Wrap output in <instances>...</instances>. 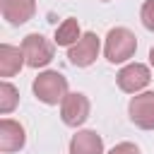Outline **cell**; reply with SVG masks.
Segmentation results:
<instances>
[{
	"mask_svg": "<svg viewBox=\"0 0 154 154\" xmlns=\"http://www.w3.org/2000/svg\"><path fill=\"white\" fill-rule=\"evenodd\" d=\"M24 142H26V135H24L22 123L12 118H2L0 120V152H19Z\"/></svg>",
	"mask_w": 154,
	"mask_h": 154,
	"instance_id": "9c48e42d",
	"label": "cell"
},
{
	"mask_svg": "<svg viewBox=\"0 0 154 154\" xmlns=\"http://www.w3.org/2000/svg\"><path fill=\"white\" fill-rule=\"evenodd\" d=\"M22 53L29 67H43L53 60V43L41 34H29L22 41Z\"/></svg>",
	"mask_w": 154,
	"mask_h": 154,
	"instance_id": "3957f363",
	"label": "cell"
},
{
	"mask_svg": "<svg viewBox=\"0 0 154 154\" xmlns=\"http://www.w3.org/2000/svg\"><path fill=\"white\" fill-rule=\"evenodd\" d=\"M149 63L154 65V46H152V51H149Z\"/></svg>",
	"mask_w": 154,
	"mask_h": 154,
	"instance_id": "2e32d148",
	"label": "cell"
},
{
	"mask_svg": "<svg viewBox=\"0 0 154 154\" xmlns=\"http://www.w3.org/2000/svg\"><path fill=\"white\" fill-rule=\"evenodd\" d=\"M17 103H19V91H17V87L14 84H10L7 79H2L0 82V113H12L14 108H17Z\"/></svg>",
	"mask_w": 154,
	"mask_h": 154,
	"instance_id": "4fadbf2b",
	"label": "cell"
},
{
	"mask_svg": "<svg viewBox=\"0 0 154 154\" xmlns=\"http://www.w3.org/2000/svg\"><path fill=\"white\" fill-rule=\"evenodd\" d=\"M82 38V29H79V22L75 17H67L58 29H55V46H75L77 41Z\"/></svg>",
	"mask_w": 154,
	"mask_h": 154,
	"instance_id": "7c38bea8",
	"label": "cell"
},
{
	"mask_svg": "<svg viewBox=\"0 0 154 154\" xmlns=\"http://www.w3.org/2000/svg\"><path fill=\"white\" fill-rule=\"evenodd\" d=\"M108 154H140V147L132 144V142H120V144H116Z\"/></svg>",
	"mask_w": 154,
	"mask_h": 154,
	"instance_id": "9a60e30c",
	"label": "cell"
},
{
	"mask_svg": "<svg viewBox=\"0 0 154 154\" xmlns=\"http://www.w3.org/2000/svg\"><path fill=\"white\" fill-rule=\"evenodd\" d=\"M99 51H101L99 36H96L94 31H87V34H82V38H79L75 46L67 48V58H70V63L77 65V67H89V65L99 58Z\"/></svg>",
	"mask_w": 154,
	"mask_h": 154,
	"instance_id": "277c9868",
	"label": "cell"
},
{
	"mask_svg": "<svg viewBox=\"0 0 154 154\" xmlns=\"http://www.w3.org/2000/svg\"><path fill=\"white\" fill-rule=\"evenodd\" d=\"M70 154H103V140L96 130H79L70 140Z\"/></svg>",
	"mask_w": 154,
	"mask_h": 154,
	"instance_id": "30bf717a",
	"label": "cell"
},
{
	"mask_svg": "<svg viewBox=\"0 0 154 154\" xmlns=\"http://www.w3.org/2000/svg\"><path fill=\"white\" fill-rule=\"evenodd\" d=\"M140 19L149 31H154V0H144V5L140 10Z\"/></svg>",
	"mask_w": 154,
	"mask_h": 154,
	"instance_id": "5bb4252c",
	"label": "cell"
},
{
	"mask_svg": "<svg viewBox=\"0 0 154 154\" xmlns=\"http://www.w3.org/2000/svg\"><path fill=\"white\" fill-rule=\"evenodd\" d=\"M31 89H34V96H36L38 101L48 103V106L63 103V99L70 94V91H67V79H65V75H60L58 70H46V72H41V75L34 79Z\"/></svg>",
	"mask_w": 154,
	"mask_h": 154,
	"instance_id": "6da1fadb",
	"label": "cell"
},
{
	"mask_svg": "<svg viewBox=\"0 0 154 154\" xmlns=\"http://www.w3.org/2000/svg\"><path fill=\"white\" fill-rule=\"evenodd\" d=\"M149 79H152V72L142 63H130L116 75V82H118L120 91H125V94H140L149 84Z\"/></svg>",
	"mask_w": 154,
	"mask_h": 154,
	"instance_id": "5b68a950",
	"label": "cell"
},
{
	"mask_svg": "<svg viewBox=\"0 0 154 154\" xmlns=\"http://www.w3.org/2000/svg\"><path fill=\"white\" fill-rule=\"evenodd\" d=\"M60 118L65 125L77 128L89 118V99L82 91H70L60 103Z\"/></svg>",
	"mask_w": 154,
	"mask_h": 154,
	"instance_id": "8992f818",
	"label": "cell"
},
{
	"mask_svg": "<svg viewBox=\"0 0 154 154\" xmlns=\"http://www.w3.org/2000/svg\"><path fill=\"white\" fill-rule=\"evenodd\" d=\"M22 65H26L24 60V53L22 48L17 46H10V43H2L0 46V77H12L22 70Z\"/></svg>",
	"mask_w": 154,
	"mask_h": 154,
	"instance_id": "8fae6325",
	"label": "cell"
},
{
	"mask_svg": "<svg viewBox=\"0 0 154 154\" xmlns=\"http://www.w3.org/2000/svg\"><path fill=\"white\" fill-rule=\"evenodd\" d=\"M137 51V38L130 29L125 26H116L106 34V43H103V55L108 63H125L135 55Z\"/></svg>",
	"mask_w": 154,
	"mask_h": 154,
	"instance_id": "7a4b0ae2",
	"label": "cell"
},
{
	"mask_svg": "<svg viewBox=\"0 0 154 154\" xmlns=\"http://www.w3.org/2000/svg\"><path fill=\"white\" fill-rule=\"evenodd\" d=\"M103 2H106V0H103Z\"/></svg>",
	"mask_w": 154,
	"mask_h": 154,
	"instance_id": "e0dca14e",
	"label": "cell"
},
{
	"mask_svg": "<svg viewBox=\"0 0 154 154\" xmlns=\"http://www.w3.org/2000/svg\"><path fill=\"white\" fill-rule=\"evenodd\" d=\"M0 10H2V17L7 19V24L19 26L34 17L36 0H0Z\"/></svg>",
	"mask_w": 154,
	"mask_h": 154,
	"instance_id": "ba28073f",
	"label": "cell"
},
{
	"mask_svg": "<svg viewBox=\"0 0 154 154\" xmlns=\"http://www.w3.org/2000/svg\"><path fill=\"white\" fill-rule=\"evenodd\" d=\"M130 120L142 130H154V91H142L130 99Z\"/></svg>",
	"mask_w": 154,
	"mask_h": 154,
	"instance_id": "52a82bcc",
	"label": "cell"
}]
</instances>
